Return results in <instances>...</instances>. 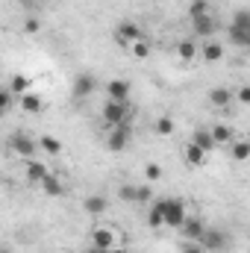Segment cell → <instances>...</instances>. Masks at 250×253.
Listing matches in <instances>:
<instances>
[{
  "label": "cell",
  "instance_id": "6da1fadb",
  "mask_svg": "<svg viewBox=\"0 0 250 253\" xmlns=\"http://www.w3.org/2000/svg\"><path fill=\"white\" fill-rule=\"evenodd\" d=\"M88 245H91V248H100V251H109V248L124 245V236H121V230L112 227V224H97V227L88 233Z\"/></svg>",
  "mask_w": 250,
  "mask_h": 253
},
{
  "label": "cell",
  "instance_id": "7a4b0ae2",
  "mask_svg": "<svg viewBox=\"0 0 250 253\" xmlns=\"http://www.w3.org/2000/svg\"><path fill=\"white\" fill-rule=\"evenodd\" d=\"M100 115H103L106 126L129 124V121L135 118V112L129 109V100H126V103H118V100H106V103H103V109H100Z\"/></svg>",
  "mask_w": 250,
  "mask_h": 253
},
{
  "label": "cell",
  "instance_id": "3957f363",
  "mask_svg": "<svg viewBox=\"0 0 250 253\" xmlns=\"http://www.w3.org/2000/svg\"><path fill=\"white\" fill-rule=\"evenodd\" d=\"M197 245L203 248L206 253H224L230 251V245H233V239L224 233V230H215V227H206L203 233H200V239H197Z\"/></svg>",
  "mask_w": 250,
  "mask_h": 253
},
{
  "label": "cell",
  "instance_id": "277c9868",
  "mask_svg": "<svg viewBox=\"0 0 250 253\" xmlns=\"http://www.w3.org/2000/svg\"><path fill=\"white\" fill-rule=\"evenodd\" d=\"M186 203L180 200V197H162V221H165V227H171V230H177L183 221H186Z\"/></svg>",
  "mask_w": 250,
  "mask_h": 253
},
{
  "label": "cell",
  "instance_id": "5b68a950",
  "mask_svg": "<svg viewBox=\"0 0 250 253\" xmlns=\"http://www.w3.org/2000/svg\"><path fill=\"white\" fill-rule=\"evenodd\" d=\"M9 150H12L15 156H21V159H36L39 144H36V138L27 135V132H12V135H9Z\"/></svg>",
  "mask_w": 250,
  "mask_h": 253
},
{
  "label": "cell",
  "instance_id": "8992f818",
  "mask_svg": "<svg viewBox=\"0 0 250 253\" xmlns=\"http://www.w3.org/2000/svg\"><path fill=\"white\" fill-rule=\"evenodd\" d=\"M129 138H132V129H129V124L109 126V132H106V147H109L112 153H121L126 144H129Z\"/></svg>",
  "mask_w": 250,
  "mask_h": 253
},
{
  "label": "cell",
  "instance_id": "52a82bcc",
  "mask_svg": "<svg viewBox=\"0 0 250 253\" xmlns=\"http://www.w3.org/2000/svg\"><path fill=\"white\" fill-rule=\"evenodd\" d=\"M115 42L121 44V47H129L132 42H138V39H144V30L138 27V24H132V21H124V24H118L115 27Z\"/></svg>",
  "mask_w": 250,
  "mask_h": 253
},
{
  "label": "cell",
  "instance_id": "ba28073f",
  "mask_svg": "<svg viewBox=\"0 0 250 253\" xmlns=\"http://www.w3.org/2000/svg\"><path fill=\"white\" fill-rule=\"evenodd\" d=\"M177 230H180L183 242H197V239H200V233L206 230V224H203V218H197V215H186V221H183Z\"/></svg>",
  "mask_w": 250,
  "mask_h": 253
},
{
  "label": "cell",
  "instance_id": "9c48e42d",
  "mask_svg": "<svg viewBox=\"0 0 250 253\" xmlns=\"http://www.w3.org/2000/svg\"><path fill=\"white\" fill-rule=\"evenodd\" d=\"M129 94H132V85L126 83V80H109L106 83V100H118V103H126L129 100Z\"/></svg>",
  "mask_w": 250,
  "mask_h": 253
},
{
  "label": "cell",
  "instance_id": "30bf717a",
  "mask_svg": "<svg viewBox=\"0 0 250 253\" xmlns=\"http://www.w3.org/2000/svg\"><path fill=\"white\" fill-rule=\"evenodd\" d=\"M191 27H194V33H197L200 39H209V36H215V30H218V21H215V18H212V12H209V15L191 18Z\"/></svg>",
  "mask_w": 250,
  "mask_h": 253
},
{
  "label": "cell",
  "instance_id": "8fae6325",
  "mask_svg": "<svg viewBox=\"0 0 250 253\" xmlns=\"http://www.w3.org/2000/svg\"><path fill=\"white\" fill-rule=\"evenodd\" d=\"M224 44L221 42H206L203 47H197V56H203V62H209V65H215V62H221L224 59Z\"/></svg>",
  "mask_w": 250,
  "mask_h": 253
},
{
  "label": "cell",
  "instance_id": "7c38bea8",
  "mask_svg": "<svg viewBox=\"0 0 250 253\" xmlns=\"http://www.w3.org/2000/svg\"><path fill=\"white\" fill-rule=\"evenodd\" d=\"M18 106H21L27 115H39V112H44V100H42V94H33V91L21 94V97H18Z\"/></svg>",
  "mask_w": 250,
  "mask_h": 253
},
{
  "label": "cell",
  "instance_id": "4fadbf2b",
  "mask_svg": "<svg viewBox=\"0 0 250 253\" xmlns=\"http://www.w3.org/2000/svg\"><path fill=\"white\" fill-rule=\"evenodd\" d=\"M24 174H27V180H30V183H36V186H39V183H42V180L50 174V168H47L44 162H39V159H27V165H24Z\"/></svg>",
  "mask_w": 250,
  "mask_h": 253
},
{
  "label": "cell",
  "instance_id": "5bb4252c",
  "mask_svg": "<svg viewBox=\"0 0 250 253\" xmlns=\"http://www.w3.org/2000/svg\"><path fill=\"white\" fill-rule=\"evenodd\" d=\"M94 88H97L94 74H80V77L74 80V97H88Z\"/></svg>",
  "mask_w": 250,
  "mask_h": 253
},
{
  "label": "cell",
  "instance_id": "9a60e30c",
  "mask_svg": "<svg viewBox=\"0 0 250 253\" xmlns=\"http://www.w3.org/2000/svg\"><path fill=\"white\" fill-rule=\"evenodd\" d=\"M183 159H186L188 168H203V165H206V153H203L197 144H191V141L183 147Z\"/></svg>",
  "mask_w": 250,
  "mask_h": 253
},
{
  "label": "cell",
  "instance_id": "2e32d148",
  "mask_svg": "<svg viewBox=\"0 0 250 253\" xmlns=\"http://www.w3.org/2000/svg\"><path fill=\"white\" fill-rule=\"evenodd\" d=\"M209 135H212L215 147H221V144H230V141L236 138L233 126H227V124H215V126H209Z\"/></svg>",
  "mask_w": 250,
  "mask_h": 253
},
{
  "label": "cell",
  "instance_id": "e0dca14e",
  "mask_svg": "<svg viewBox=\"0 0 250 253\" xmlns=\"http://www.w3.org/2000/svg\"><path fill=\"white\" fill-rule=\"evenodd\" d=\"M209 103H212L215 109H227V106L233 103V91H230L227 85H221V88H212V91H209Z\"/></svg>",
  "mask_w": 250,
  "mask_h": 253
},
{
  "label": "cell",
  "instance_id": "ac0fdd59",
  "mask_svg": "<svg viewBox=\"0 0 250 253\" xmlns=\"http://www.w3.org/2000/svg\"><path fill=\"white\" fill-rule=\"evenodd\" d=\"M191 144H197L203 153L215 150V141H212V135H209V129H206V126H197V129L191 132Z\"/></svg>",
  "mask_w": 250,
  "mask_h": 253
},
{
  "label": "cell",
  "instance_id": "d6986e66",
  "mask_svg": "<svg viewBox=\"0 0 250 253\" xmlns=\"http://www.w3.org/2000/svg\"><path fill=\"white\" fill-rule=\"evenodd\" d=\"M83 209H85L88 215H103V212L109 209V200H106V197H100V194H91V197H85V200H83Z\"/></svg>",
  "mask_w": 250,
  "mask_h": 253
},
{
  "label": "cell",
  "instance_id": "ffe728a7",
  "mask_svg": "<svg viewBox=\"0 0 250 253\" xmlns=\"http://www.w3.org/2000/svg\"><path fill=\"white\" fill-rule=\"evenodd\" d=\"M39 186H42L44 194H50V197H62V194H65V186H62V180H59L56 174H47Z\"/></svg>",
  "mask_w": 250,
  "mask_h": 253
},
{
  "label": "cell",
  "instance_id": "44dd1931",
  "mask_svg": "<svg viewBox=\"0 0 250 253\" xmlns=\"http://www.w3.org/2000/svg\"><path fill=\"white\" fill-rule=\"evenodd\" d=\"M39 150H44L47 156H59L62 153V141L59 138H53V135H39Z\"/></svg>",
  "mask_w": 250,
  "mask_h": 253
},
{
  "label": "cell",
  "instance_id": "7402d4cb",
  "mask_svg": "<svg viewBox=\"0 0 250 253\" xmlns=\"http://www.w3.org/2000/svg\"><path fill=\"white\" fill-rule=\"evenodd\" d=\"M227 36H230V42H233L236 47H242V50L250 47V30H242V27H233V24H230V27H227Z\"/></svg>",
  "mask_w": 250,
  "mask_h": 253
},
{
  "label": "cell",
  "instance_id": "603a6c76",
  "mask_svg": "<svg viewBox=\"0 0 250 253\" xmlns=\"http://www.w3.org/2000/svg\"><path fill=\"white\" fill-rule=\"evenodd\" d=\"M230 153H233V159H239V162L250 159V141L248 138H233V141H230Z\"/></svg>",
  "mask_w": 250,
  "mask_h": 253
},
{
  "label": "cell",
  "instance_id": "cb8c5ba5",
  "mask_svg": "<svg viewBox=\"0 0 250 253\" xmlns=\"http://www.w3.org/2000/svg\"><path fill=\"white\" fill-rule=\"evenodd\" d=\"M174 129H177V124H174V118H171V115H162V118H156V121H153V132H156V135H162V138L174 135Z\"/></svg>",
  "mask_w": 250,
  "mask_h": 253
},
{
  "label": "cell",
  "instance_id": "d4e9b609",
  "mask_svg": "<svg viewBox=\"0 0 250 253\" xmlns=\"http://www.w3.org/2000/svg\"><path fill=\"white\" fill-rule=\"evenodd\" d=\"M30 83H33L30 77H24V74H12V80H9V91L21 97V94H27V91H30Z\"/></svg>",
  "mask_w": 250,
  "mask_h": 253
},
{
  "label": "cell",
  "instance_id": "484cf974",
  "mask_svg": "<svg viewBox=\"0 0 250 253\" xmlns=\"http://www.w3.org/2000/svg\"><path fill=\"white\" fill-rule=\"evenodd\" d=\"M177 56H180L183 62H194V59H197V44H194L191 39H183V42L177 44Z\"/></svg>",
  "mask_w": 250,
  "mask_h": 253
},
{
  "label": "cell",
  "instance_id": "4316f807",
  "mask_svg": "<svg viewBox=\"0 0 250 253\" xmlns=\"http://www.w3.org/2000/svg\"><path fill=\"white\" fill-rule=\"evenodd\" d=\"M126 50L132 53V59H138V62H141V59H147V56H150V42H147V39H138V42H132Z\"/></svg>",
  "mask_w": 250,
  "mask_h": 253
},
{
  "label": "cell",
  "instance_id": "83f0119b",
  "mask_svg": "<svg viewBox=\"0 0 250 253\" xmlns=\"http://www.w3.org/2000/svg\"><path fill=\"white\" fill-rule=\"evenodd\" d=\"M147 224H150L153 230H159V227H165V221H162V200H156V203H150V212H147Z\"/></svg>",
  "mask_w": 250,
  "mask_h": 253
},
{
  "label": "cell",
  "instance_id": "f1b7e54d",
  "mask_svg": "<svg viewBox=\"0 0 250 253\" xmlns=\"http://www.w3.org/2000/svg\"><path fill=\"white\" fill-rule=\"evenodd\" d=\"M209 12H212L209 0H191V6H188V18H200V15H209Z\"/></svg>",
  "mask_w": 250,
  "mask_h": 253
},
{
  "label": "cell",
  "instance_id": "f546056e",
  "mask_svg": "<svg viewBox=\"0 0 250 253\" xmlns=\"http://www.w3.org/2000/svg\"><path fill=\"white\" fill-rule=\"evenodd\" d=\"M162 174H165L162 165H156V162H147V165H144V180H147V183H159Z\"/></svg>",
  "mask_w": 250,
  "mask_h": 253
},
{
  "label": "cell",
  "instance_id": "4dcf8cb0",
  "mask_svg": "<svg viewBox=\"0 0 250 253\" xmlns=\"http://www.w3.org/2000/svg\"><path fill=\"white\" fill-rule=\"evenodd\" d=\"M233 27H242V30H250V9H239L233 15Z\"/></svg>",
  "mask_w": 250,
  "mask_h": 253
},
{
  "label": "cell",
  "instance_id": "1f68e13d",
  "mask_svg": "<svg viewBox=\"0 0 250 253\" xmlns=\"http://www.w3.org/2000/svg\"><path fill=\"white\" fill-rule=\"evenodd\" d=\"M150 197H153L150 183L147 186H135V203H150Z\"/></svg>",
  "mask_w": 250,
  "mask_h": 253
},
{
  "label": "cell",
  "instance_id": "d6a6232c",
  "mask_svg": "<svg viewBox=\"0 0 250 253\" xmlns=\"http://www.w3.org/2000/svg\"><path fill=\"white\" fill-rule=\"evenodd\" d=\"M118 197H121L124 203H135V186H129V183L121 186V189H118Z\"/></svg>",
  "mask_w": 250,
  "mask_h": 253
},
{
  "label": "cell",
  "instance_id": "836d02e7",
  "mask_svg": "<svg viewBox=\"0 0 250 253\" xmlns=\"http://www.w3.org/2000/svg\"><path fill=\"white\" fill-rule=\"evenodd\" d=\"M12 103H15L12 91H9V88H0V115H3V112H6V109L12 106Z\"/></svg>",
  "mask_w": 250,
  "mask_h": 253
},
{
  "label": "cell",
  "instance_id": "e575fe53",
  "mask_svg": "<svg viewBox=\"0 0 250 253\" xmlns=\"http://www.w3.org/2000/svg\"><path fill=\"white\" fill-rule=\"evenodd\" d=\"M42 30V24H39V18H27V24H24V33L27 36H36Z\"/></svg>",
  "mask_w": 250,
  "mask_h": 253
},
{
  "label": "cell",
  "instance_id": "d590c367",
  "mask_svg": "<svg viewBox=\"0 0 250 253\" xmlns=\"http://www.w3.org/2000/svg\"><path fill=\"white\" fill-rule=\"evenodd\" d=\"M233 97H236V100H239L242 106H248V103H250V85H242V88H239V91H236Z\"/></svg>",
  "mask_w": 250,
  "mask_h": 253
},
{
  "label": "cell",
  "instance_id": "8d00e7d4",
  "mask_svg": "<svg viewBox=\"0 0 250 253\" xmlns=\"http://www.w3.org/2000/svg\"><path fill=\"white\" fill-rule=\"evenodd\" d=\"M180 253H206L197 242H183V248H180Z\"/></svg>",
  "mask_w": 250,
  "mask_h": 253
},
{
  "label": "cell",
  "instance_id": "74e56055",
  "mask_svg": "<svg viewBox=\"0 0 250 253\" xmlns=\"http://www.w3.org/2000/svg\"><path fill=\"white\" fill-rule=\"evenodd\" d=\"M106 253H126V248H124V245H118V248H109Z\"/></svg>",
  "mask_w": 250,
  "mask_h": 253
},
{
  "label": "cell",
  "instance_id": "f35d334b",
  "mask_svg": "<svg viewBox=\"0 0 250 253\" xmlns=\"http://www.w3.org/2000/svg\"><path fill=\"white\" fill-rule=\"evenodd\" d=\"M83 253H106V251H100V248H91V245H88V248H85Z\"/></svg>",
  "mask_w": 250,
  "mask_h": 253
},
{
  "label": "cell",
  "instance_id": "ab89813d",
  "mask_svg": "<svg viewBox=\"0 0 250 253\" xmlns=\"http://www.w3.org/2000/svg\"><path fill=\"white\" fill-rule=\"evenodd\" d=\"M0 253H12V251H9V248H0Z\"/></svg>",
  "mask_w": 250,
  "mask_h": 253
},
{
  "label": "cell",
  "instance_id": "60d3db41",
  "mask_svg": "<svg viewBox=\"0 0 250 253\" xmlns=\"http://www.w3.org/2000/svg\"><path fill=\"white\" fill-rule=\"evenodd\" d=\"M62 253H74V251H62Z\"/></svg>",
  "mask_w": 250,
  "mask_h": 253
},
{
  "label": "cell",
  "instance_id": "b9f144b4",
  "mask_svg": "<svg viewBox=\"0 0 250 253\" xmlns=\"http://www.w3.org/2000/svg\"><path fill=\"white\" fill-rule=\"evenodd\" d=\"M0 153H3V144H0Z\"/></svg>",
  "mask_w": 250,
  "mask_h": 253
},
{
  "label": "cell",
  "instance_id": "7bdbcfd3",
  "mask_svg": "<svg viewBox=\"0 0 250 253\" xmlns=\"http://www.w3.org/2000/svg\"><path fill=\"white\" fill-rule=\"evenodd\" d=\"M156 3H162V0H156Z\"/></svg>",
  "mask_w": 250,
  "mask_h": 253
}]
</instances>
